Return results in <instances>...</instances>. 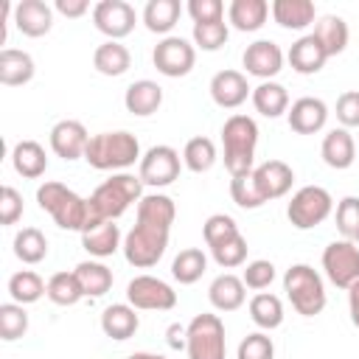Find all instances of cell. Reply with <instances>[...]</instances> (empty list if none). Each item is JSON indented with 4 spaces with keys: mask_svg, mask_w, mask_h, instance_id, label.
<instances>
[{
    "mask_svg": "<svg viewBox=\"0 0 359 359\" xmlns=\"http://www.w3.org/2000/svg\"><path fill=\"white\" fill-rule=\"evenodd\" d=\"M48 292V283L34 272V269H20L8 278V294L14 303L20 306H28V303H36L42 294Z\"/></svg>",
    "mask_w": 359,
    "mask_h": 359,
    "instance_id": "obj_38",
    "label": "cell"
},
{
    "mask_svg": "<svg viewBox=\"0 0 359 359\" xmlns=\"http://www.w3.org/2000/svg\"><path fill=\"white\" fill-rule=\"evenodd\" d=\"M81 247L93 258H109L118 252L121 244V227L115 222H87L81 230Z\"/></svg>",
    "mask_w": 359,
    "mask_h": 359,
    "instance_id": "obj_21",
    "label": "cell"
},
{
    "mask_svg": "<svg viewBox=\"0 0 359 359\" xmlns=\"http://www.w3.org/2000/svg\"><path fill=\"white\" fill-rule=\"evenodd\" d=\"M210 255H213V261H216L222 269H236V266H241V264L247 261V238L238 233L236 238H230V241L213 247Z\"/></svg>",
    "mask_w": 359,
    "mask_h": 359,
    "instance_id": "obj_47",
    "label": "cell"
},
{
    "mask_svg": "<svg viewBox=\"0 0 359 359\" xmlns=\"http://www.w3.org/2000/svg\"><path fill=\"white\" fill-rule=\"evenodd\" d=\"M87 143H90V135H87L81 121L65 118V121L53 123V129H50V149H53L56 157H62L67 163L84 157Z\"/></svg>",
    "mask_w": 359,
    "mask_h": 359,
    "instance_id": "obj_16",
    "label": "cell"
},
{
    "mask_svg": "<svg viewBox=\"0 0 359 359\" xmlns=\"http://www.w3.org/2000/svg\"><path fill=\"white\" fill-rule=\"evenodd\" d=\"M143 185L151 188H165L180 177V154L174 146H151L143 157H140V171H137Z\"/></svg>",
    "mask_w": 359,
    "mask_h": 359,
    "instance_id": "obj_12",
    "label": "cell"
},
{
    "mask_svg": "<svg viewBox=\"0 0 359 359\" xmlns=\"http://www.w3.org/2000/svg\"><path fill=\"white\" fill-rule=\"evenodd\" d=\"M250 320L261 331H275L283 323V303H280V297L269 294V292H258L250 300Z\"/></svg>",
    "mask_w": 359,
    "mask_h": 359,
    "instance_id": "obj_36",
    "label": "cell"
},
{
    "mask_svg": "<svg viewBox=\"0 0 359 359\" xmlns=\"http://www.w3.org/2000/svg\"><path fill=\"white\" fill-rule=\"evenodd\" d=\"M337 121L342 123V129L359 126V90H345L337 98Z\"/></svg>",
    "mask_w": 359,
    "mask_h": 359,
    "instance_id": "obj_51",
    "label": "cell"
},
{
    "mask_svg": "<svg viewBox=\"0 0 359 359\" xmlns=\"http://www.w3.org/2000/svg\"><path fill=\"white\" fill-rule=\"evenodd\" d=\"M73 272L81 283L84 297H104L112 289V269L101 261H81Z\"/></svg>",
    "mask_w": 359,
    "mask_h": 359,
    "instance_id": "obj_35",
    "label": "cell"
},
{
    "mask_svg": "<svg viewBox=\"0 0 359 359\" xmlns=\"http://www.w3.org/2000/svg\"><path fill=\"white\" fill-rule=\"evenodd\" d=\"M241 62L250 76H255L261 81H272V76H278L283 70V50L272 39H255L252 45H247Z\"/></svg>",
    "mask_w": 359,
    "mask_h": 359,
    "instance_id": "obj_15",
    "label": "cell"
},
{
    "mask_svg": "<svg viewBox=\"0 0 359 359\" xmlns=\"http://www.w3.org/2000/svg\"><path fill=\"white\" fill-rule=\"evenodd\" d=\"M140 143L132 132L118 129V132H98L90 137L84 160L95 171H121L135 163H140Z\"/></svg>",
    "mask_w": 359,
    "mask_h": 359,
    "instance_id": "obj_2",
    "label": "cell"
},
{
    "mask_svg": "<svg viewBox=\"0 0 359 359\" xmlns=\"http://www.w3.org/2000/svg\"><path fill=\"white\" fill-rule=\"evenodd\" d=\"M286 121H289V129L297 132V135H314L325 126L328 121V107L323 98H314V95H303L297 98L289 112H286Z\"/></svg>",
    "mask_w": 359,
    "mask_h": 359,
    "instance_id": "obj_18",
    "label": "cell"
},
{
    "mask_svg": "<svg viewBox=\"0 0 359 359\" xmlns=\"http://www.w3.org/2000/svg\"><path fill=\"white\" fill-rule=\"evenodd\" d=\"M93 22L107 39L121 42L123 36L135 31L137 14L126 0H101L93 6Z\"/></svg>",
    "mask_w": 359,
    "mask_h": 359,
    "instance_id": "obj_13",
    "label": "cell"
},
{
    "mask_svg": "<svg viewBox=\"0 0 359 359\" xmlns=\"http://www.w3.org/2000/svg\"><path fill=\"white\" fill-rule=\"evenodd\" d=\"M143 199V182L135 174H112L87 199L90 222H115Z\"/></svg>",
    "mask_w": 359,
    "mask_h": 359,
    "instance_id": "obj_1",
    "label": "cell"
},
{
    "mask_svg": "<svg viewBox=\"0 0 359 359\" xmlns=\"http://www.w3.org/2000/svg\"><path fill=\"white\" fill-rule=\"evenodd\" d=\"M311 34L320 39V45L325 48L328 59L337 56V53H342V50L348 48V36H351L348 22H345L339 14H325V17H320V20L314 22V31H311Z\"/></svg>",
    "mask_w": 359,
    "mask_h": 359,
    "instance_id": "obj_30",
    "label": "cell"
},
{
    "mask_svg": "<svg viewBox=\"0 0 359 359\" xmlns=\"http://www.w3.org/2000/svg\"><path fill=\"white\" fill-rule=\"evenodd\" d=\"M168 227H157V224H146V222H135V227L126 233L123 238V258L137 266V269H149L154 266L168 247Z\"/></svg>",
    "mask_w": 359,
    "mask_h": 359,
    "instance_id": "obj_6",
    "label": "cell"
},
{
    "mask_svg": "<svg viewBox=\"0 0 359 359\" xmlns=\"http://www.w3.org/2000/svg\"><path fill=\"white\" fill-rule=\"evenodd\" d=\"M14 255L22 264H39L48 255V238L42 236V230L36 227H22L14 236Z\"/></svg>",
    "mask_w": 359,
    "mask_h": 359,
    "instance_id": "obj_40",
    "label": "cell"
},
{
    "mask_svg": "<svg viewBox=\"0 0 359 359\" xmlns=\"http://www.w3.org/2000/svg\"><path fill=\"white\" fill-rule=\"evenodd\" d=\"M59 14H65V17H70V20H76V17H81V14H87L90 11V3L87 0H56V6H53Z\"/></svg>",
    "mask_w": 359,
    "mask_h": 359,
    "instance_id": "obj_53",
    "label": "cell"
},
{
    "mask_svg": "<svg viewBox=\"0 0 359 359\" xmlns=\"http://www.w3.org/2000/svg\"><path fill=\"white\" fill-rule=\"evenodd\" d=\"M182 163H185V168L194 171V174L210 171L213 163H216V146H213V140L205 137V135L191 137V140L185 143V149H182Z\"/></svg>",
    "mask_w": 359,
    "mask_h": 359,
    "instance_id": "obj_39",
    "label": "cell"
},
{
    "mask_svg": "<svg viewBox=\"0 0 359 359\" xmlns=\"http://www.w3.org/2000/svg\"><path fill=\"white\" fill-rule=\"evenodd\" d=\"M337 230L345 241L359 244V196H345L337 202Z\"/></svg>",
    "mask_w": 359,
    "mask_h": 359,
    "instance_id": "obj_44",
    "label": "cell"
},
{
    "mask_svg": "<svg viewBox=\"0 0 359 359\" xmlns=\"http://www.w3.org/2000/svg\"><path fill=\"white\" fill-rule=\"evenodd\" d=\"M224 146V168L230 177H244L255 168V146H258V123L250 115H230L222 126Z\"/></svg>",
    "mask_w": 359,
    "mask_h": 359,
    "instance_id": "obj_3",
    "label": "cell"
},
{
    "mask_svg": "<svg viewBox=\"0 0 359 359\" xmlns=\"http://www.w3.org/2000/svg\"><path fill=\"white\" fill-rule=\"evenodd\" d=\"M11 165L20 177L25 180H39L48 168V154H45V146L36 143V140H20L14 149H11Z\"/></svg>",
    "mask_w": 359,
    "mask_h": 359,
    "instance_id": "obj_28",
    "label": "cell"
},
{
    "mask_svg": "<svg viewBox=\"0 0 359 359\" xmlns=\"http://www.w3.org/2000/svg\"><path fill=\"white\" fill-rule=\"evenodd\" d=\"M126 300L137 311H171L177 306V292L154 275H137L126 283Z\"/></svg>",
    "mask_w": 359,
    "mask_h": 359,
    "instance_id": "obj_10",
    "label": "cell"
},
{
    "mask_svg": "<svg viewBox=\"0 0 359 359\" xmlns=\"http://www.w3.org/2000/svg\"><path fill=\"white\" fill-rule=\"evenodd\" d=\"M45 294H48V300L56 303V306H76V303L84 297L76 272H56V275H50Z\"/></svg>",
    "mask_w": 359,
    "mask_h": 359,
    "instance_id": "obj_41",
    "label": "cell"
},
{
    "mask_svg": "<svg viewBox=\"0 0 359 359\" xmlns=\"http://www.w3.org/2000/svg\"><path fill=\"white\" fill-rule=\"evenodd\" d=\"M165 337H168V348L180 351V348H185V339H188V325H180V323H174V325H168Z\"/></svg>",
    "mask_w": 359,
    "mask_h": 359,
    "instance_id": "obj_54",
    "label": "cell"
},
{
    "mask_svg": "<svg viewBox=\"0 0 359 359\" xmlns=\"http://www.w3.org/2000/svg\"><path fill=\"white\" fill-rule=\"evenodd\" d=\"M269 17V3L266 0H233L227 8V20L236 31H258Z\"/></svg>",
    "mask_w": 359,
    "mask_h": 359,
    "instance_id": "obj_29",
    "label": "cell"
},
{
    "mask_svg": "<svg viewBox=\"0 0 359 359\" xmlns=\"http://www.w3.org/2000/svg\"><path fill=\"white\" fill-rule=\"evenodd\" d=\"M348 311H351V323L359 328V280L348 289Z\"/></svg>",
    "mask_w": 359,
    "mask_h": 359,
    "instance_id": "obj_55",
    "label": "cell"
},
{
    "mask_svg": "<svg viewBox=\"0 0 359 359\" xmlns=\"http://www.w3.org/2000/svg\"><path fill=\"white\" fill-rule=\"evenodd\" d=\"M14 25L31 39L45 36L53 28V8L45 0H20L14 6Z\"/></svg>",
    "mask_w": 359,
    "mask_h": 359,
    "instance_id": "obj_19",
    "label": "cell"
},
{
    "mask_svg": "<svg viewBox=\"0 0 359 359\" xmlns=\"http://www.w3.org/2000/svg\"><path fill=\"white\" fill-rule=\"evenodd\" d=\"M151 62L157 67V73L168 76V79H180V76H188L194 70V62H196V48L185 39V36H163L154 50H151Z\"/></svg>",
    "mask_w": 359,
    "mask_h": 359,
    "instance_id": "obj_11",
    "label": "cell"
},
{
    "mask_svg": "<svg viewBox=\"0 0 359 359\" xmlns=\"http://www.w3.org/2000/svg\"><path fill=\"white\" fill-rule=\"evenodd\" d=\"M202 233H205V244L213 250V247H219V244L236 238V236H238V224H236V219L227 216V213H213V216L205 219Z\"/></svg>",
    "mask_w": 359,
    "mask_h": 359,
    "instance_id": "obj_43",
    "label": "cell"
},
{
    "mask_svg": "<svg viewBox=\"0 0 359 359\" xmlns=\"http://www.w3.org/2000/svg\"><path fill=\"white\" fill-rule=\"evenodd\" d=\"M180 14H182L180 0H149L146 8H143V25H146L151 34L168 36V31L177 25Z\"/></svg>",
    "mask_w": 359,
    "mask_h": 359,
    "instance_id": "obj_34",
    "label": "cell"
},
{
    "mask_svg": "<svg viewBox=\"0 0 359 359\" xmlns=\"http://www.w3.org/2000/svg\"><path fill=\"white\" fill-rule=\"evenodd\" d=\"M129 359H165V356H160V353H149V351H137V353H132Z\"/></svg>",
    "mask_w": 359,
    "mask_h": 359,
    "instance_id": "obj_56",
    "label": "cell"
},
{
    "mask_svg": "<svg viewBox=\"0 0 359 359\" xmlns=\"http://www.w3.org/2000/svg\"><path fill=\"white\" fill-rule=\"evenodd\" d=\"M252 182H255L261 202H272V199H280L289 194V188L294 182V171L283 160H266L252 168Z\"/></svg>",
    "mask_w": 359,
    "mask_h": 359,
    "instance_id": "obj_14",
    "label": "cell"
},
{
    "mask_svg": "<svg viewBox=\"0 0 359 359\" xmlns=\"http://www.w3.org/2000/svg\"><path fill=\"white\" fill-rule=\"evenodd\" d=\"M25 331H28V311H25V306H20L14 300L3 303L0 306V339L14 342V339L25 337Z\"/></svg>",
    "mask_w": 359,
    "mask_h": 359,
    "instance_id": "obj_42",
    "label": "cell"
},
{
    "mask_svg": "<svg viewBox=\"0 0 359 359\" xmlns=\"http://www.w3.org/2000/svg\"><path fill=\"white\" fill-rule=\"evenodd\" d=\"M320 154L325 160L328 168H337V171H345L353 165L356 160V143H353V135L342 126L331 129L325 137H323V146H320Z\"/></svg>",
    "mask_w": 359,
    "mask_h": 359,
    "instance_id": "obj_23",
    "label": "cell"
},
{
    "mask_svg": "<svg viewBox=\"0 0 359 359\" xmlns=\"http://www.w3.org/2000/svg\"><path fill=\"white\" fill-rule=\"evenodd\" d=\"M163 104V87L151 79H140V81H132L123 93V107L137 115V118H146V115H154Z\"/></svg>",
    "mask_w": 359,
    "mask_h": 359,
    "instance_id": "obj_24",
    "label": "cell"
},
{
    "mask_svg": "<svg viewBox=\"0 0 359 359\" xmlns=\"http://www.w3.org/2000/svg\"><path fill=\"white\" fill-rule=\"evenodd\" d=\"M286 59H289V65H292L294 73H300V76H314V73H320L323 65L328 62V53H325V48L320 45V39H317L314 34H303L297 42H292Z\"/></svg>",
    "mask_w": 359,
    "mask_h": 359,
    "instance_id": "obj_20",
    "label": "cell"
},
{
    "mask_svg": "<svg viewBox=\"0 0 359 359\" xmlns=\"http://www.w3.org/2000/svg\"><path fill=\"white\" fill-rule=\"evenodd\" d=\"M230 31L224 20H213V22H194V45L202 50H219L227 42Z\"/></svg>",
    "mask_w": 359,
    "mask_h": 359,
    "instance_id": "obj_45",
    "label": "cell"
},
{
    "mask_svg": "<svg viewBox=\"0 0 359 359\" xmlns=\"http://www.w3.org/2000/svg\"><path fill=\"white\" fill-rule=\"evenodd\" d=\"M36 65L31 53L17 50V48H3L0 50V84L6 87H22L34 79Z\"/></svg>",
    "mask_w": 359,
    "mask_h": 359,
    "instance_id": "obj_26",
    "label": "cell"
},
{
    "mask_svg": "<svg viewBox=\"0 0 359 359\" xmlns=\"http://www.w3.org/2000/svg\"><path fill=\"white\" fill-rule=\"evenodd\" d=\"M36 202L39 208L62 227V230H76L81 233L90 222V208H87V199L79 196L73 188L56 182V180H48L36 188Z\"/></svg>",
    "mask_w": 359,
    "mask_h": 359,
    "instance_id": "obj_4",
    "label": "cell"
},
{
    "mask_svg": "<svg viewBox=\"0 0 359 359\" xmlns=\"http://www.w3.org/2000/svg\"><path fill=\"white\" fill-rule=\"evenodd\" d=\"M208 300H210V306H213L216 311H236V309H241L244 300H247V286H244V280H241L238 275L222 272V275H216V278L210 280V286H208Z\"/></svg>",
    "mask_w": 359,
    "mask_h": 359,
    "instance_id": "obj_22",
    "label": "cell"
},
{
    "mask_svg": "<svg viewBox=\"0 0 359 359\" xmlns=\"http://www.w3.org/2000/svg\"><path fill=\"white\" fill-rule=\"evenodd\" d=\"M137 325H140L137 309L129 306V303H112V306H107L104 314H101V331H104L109 339H115V342H123V339L135 337Z\"/></svg>",
    "mask_w": 359,
    "mask_h": 359,
    "instance_id": "obj_25",
    "label": "cell"
},
{
    "mask_svg": "<svg viewBox=\"0 0 359 359\" xmlns=\"http://www.w3.org/2000/svg\"><path fill=\"white\" fill-rule=\"evenodd\" d=\"M269 11H272V20L289 31H303L317 17V8L311 0H272Z\"/></svg>",
    "mask_w": 359,
    "mask_h": 359,
    "instance_id": "obj_27",
    "label": "cell"
},
{
    "mask_svg": "<svg viewBox=\"0 0 359 359\" xmlns=\"http://www.w3.org/2000/svg\"><path fill=\"white\" fill-rule=\"evenodd\" d=\"M208 269V255L199 250V247H185L180 250V255L171 261V275L174 280H180L182 286H191L196 283Z\"/></svg>",
    "mask_w": 359,
    "mask_h": 359,
    "instance_id": "obj_37",
    "label": "cell"
},
{
    "mask_svg": "<svg viewBox=\"0 0 359 359\" xmlns=\"http://www.w3.org/2000/svg\"><path fill=\"white\" fill-rule=\"evenodd\" d=\"M250 98L264 118H280L283 112H289V93L278 81H261L258 87H252Z\"/></svg>",
    "mask_w": 359,
    "mask_h": 359,
    "instance_id": "obj_32",
    "label": "cell"
},
{
    "mask_svg": "<svg viewBox=\"0 0 359 359\" xmlns=\"http://www.w3.org/2000/svg\"><path fill=\"white\" fill-rule=\"evenodd\" d=\"M331 210H334L331 194L320 185H306L286 205V219L294 230H311V227L323 224L331 216Z\"/></svg>",
    "mask_w": 359,
    "mask_h": 359,
    "instance_id": "obj_8",
    "label": "cell"
},
{
    "mask_svg": "<svg viewBox=\"0 0 359 359\" xmlns=\"http://www.w3.org/2000/svg\"><path fill=\"white\" fill-rule=\"evenodd\" d=\"M252 95V87L247 84V76L241 70H219L210 79V98L222 109H236Z\"/></svg>",
    "mask_w": 359,
    "mask_h": 359,
    "instance_id": "obj_17",
    "label": "cell"
},
{
    "mask_svg": "<svg viewBox=\"0 0 359 359\" xmlns=\"http://www.w3.org/2000/svg\"><path fill=\"white\" fill-rule=\"evenodd\" d=\"M174 219H177V205L165 194H143V199L137 202V222L171 230Z\"/></svg>",
    "mask_w": 359,
    "mask_h": 359,
    "instance_id": "obj_33",
    "label": "cell"
},
{
    "mask_svg": "<svg viewBox=\"0 0 359 359\" xmlns=\"http://www.w3.org/2000/svg\"><path fill=\"white\" fill-rule=\"evenodd\" d=\"M283 292L292 303V309L303 317H317L325 309V286L314 266L309 264H292L283 272Z\"/></svg>",
    "mask_w": 359,
    "mask_h": 359,
    "instance_id": "obj_5",
    "label": "cell"
},
{
    "mask_svg": "<svg viewBox=\"0 0 359 359\" xmlns=\"http://www.w3.org/2000/svg\"><path fill=\"white\" fill-rule=\"evenodd\" d=\"M22 219V196L17 188L3 185L0 191V224H17Z\"/></svg>",
    "mask_w": 359,
    "mask_h": 359,
    "instance_id": "obj_50",
    "label": "cell"
},
{
    "mask_svg": "<svg viewBox=\"0 0 359 359\" xmlns=\"http://www.w3.org/2000/svg\"><path fill=\"white\" fill-rule=\"evenodd\" d=\"M185 353L188 359H224L227 337H224V323L219 320V314L205 311L188 323Z\"/></svg>",
    "mask_w": 359,
    "mask_h": 359,
    "instance_id": "obj_7",
    "label": "cell"
},
{
    "mask_svg": "<svg viewBox=\"0 0 359 359\" xmlns=\"http://www.w3.org/2000/svg\"><path fill=\"white\" fill-rule=\"evenodd\" d=\"M230 196H233V202H236L238 208H244V210H255V208L264 205L261 196H258V191H255L252 171L244 174V177H230Z\"/></svg>",
    "mask_w": 359,
    "mask_h": 359,
    "instance_id": "obj_48",
    "label": "cell"
},
{
    "mask_svg": "<svg viewBox=\"0 0 359 359\" xmlns=\"http://www.w3.org/2000/svg\"><path fill=\"white\" fill-rule=\"evenodd\" d=\"M236 359H275V342L264 331H252L238 342Z\"/></svg>",
    "mask_w": 359,
    "mask_h": 359,
    "instance_id": "obj_46",
    "label": "cell"
},
{
    "mask_svg": "<svg viewBox=\"0 0 359 359\" xmlns=\"http://www.w3.org/2000/svg\"><path fill=\"white\" fill-rule=\"evenodd\" d=\"M132 65V53L126 45L115 42V39H107L95 48L93 53V67L101 73V76H123Z\"/></svg>",
    "mask_w": 359,
    "mask_h": 359,
    "instance_id": "obj_31",
    "label": "cell"
},
{
    "mask_svg": "<svg viewBox=\"0 0 359 359\" xmlns=\"http://www.w3.org/2000/svg\"><path fill=\"white\" fill-rule=\"evenodd\" d=\"M241 280H244L247 289L261 292V289H266V286L275 280V264L266 261V258H255V261H250V264L244 266Z\"/></svg>",
    "mask_w": 359,
    "mask_h": 359,
    "instance_id": "obj_49",
    "label": "cell"
},
{
    "mask_svg": "<svg viewBox=\"0 0 359 359\" xmlns=\"http://www.w3.org/2000/svg\"><path fill=\"white\" fill-rule=\"evenodd\" d=\"M188 14L194 22H213L224 20V3L222 0H188Z\"/></svg>",
    "mask_w": 359,
    "mask_h": 359,
    "instance_id": "obj_52",
    "label": "cell"
},
{
    "mask_svg": "<svg viewBox=\"0 0 359 359\" xmlns=\"http://www.w3.org/2000/svg\"><path fill=\"white\" fill-rule=\"evenodd\" d=\"M323 269L325 278L339 286V289H351L359 280V244L337 238L323 250Z\"/></svg>",
    "mask_w": 359,
    "mask_h": 359,
    "instance_id": "obj_9",
    "label": "cell"
}]
</instances>
